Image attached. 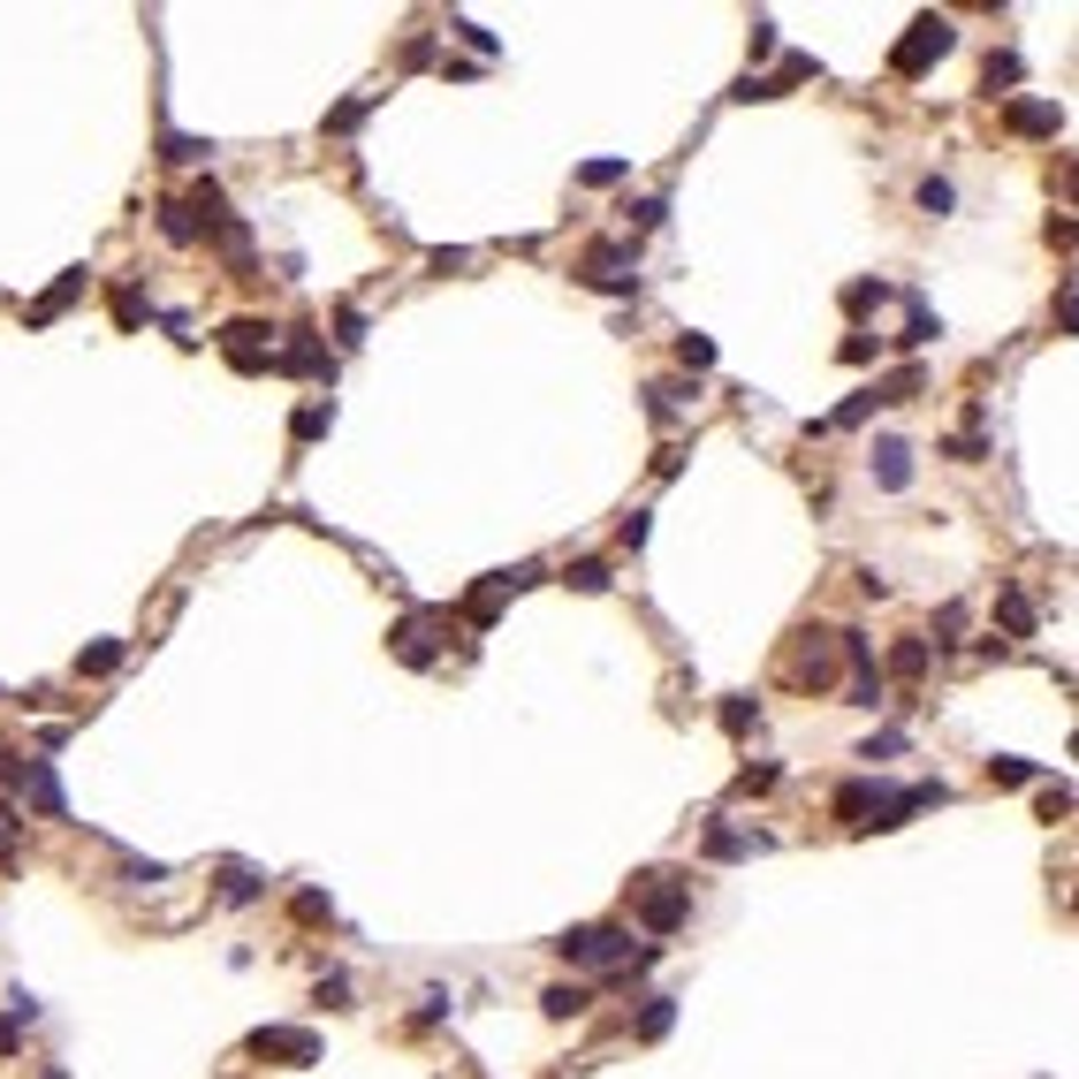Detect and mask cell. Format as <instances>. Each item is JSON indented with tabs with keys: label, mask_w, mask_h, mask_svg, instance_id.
I'll return each instance as SVG.
<instances>
[{
	"label": "cell",
	"mask_w": 1079,
	"mask_h": 1079,
	"mask_svg": "<svg viewBox=\"0 0 1079 1079\" xmlns=\"http://www.w3.org/2000/svg\"><path fill=\"white\" fill-rule=\"evenodd\" d=\"M220 350H228L236 373H266V365H274V327H259V320H228V327H220Z\"/></svg>",
	"instance_id": "4"
},
{
	"label": "cell",
	"mask_w": 1079,
	"mask_h": 1079,
	"mask_svg": "<svg viewBox=\"0 0 1079 1079\" xmlns=\"http://www.w3.org/2000/svg\"><path fill=\"white\" fill-rule=\"evenodd\" d=\"M441 624H449V616H433V608H419V616H403V624H395V631H389V639H395V654H403L411 669H426V661H433V631H441Z\"/></svg>",
	"instance_id": "9"
},
{
	"label": "cell",
	"mask_w": 1079,
	"mask_h": 1079,
	"mask_svg": "<svg viewBox=\"0 0 1079 1079\" xmlns=\"http://www.w3.org/2000/svg\"><path fill=\"white\" fill-rule=\"evenodd\" d=\"M866 814H874V783H844V791H836V821H852V828H866Z\"/></svg>",
	"instance_id": "16"
},
{
	"label": "cell",
	"mask_w": 1079,
	"mask_h": 1079,
	"mask_svg": "<svg viewBox=\"0 0 1079 1079\" xmlns=\"http://www.w3.org/2000/svg\"><path fill=\"white\" fill-rule=\"evenodd\" d=\"M586 282L608 290V297H631V290H639V274H624V252H616V244H594V252H586Z\"/></svg>",
	"instance_id": "10"
},
{
	"label": "cell",
	"mask_w": 1079,
	"mask_h": 1079,
	"mask_svg": "<svg viewBox=\"0 0 1079 1079\" xmlns=\"http://www.w3.org/2000/svg\"><path fill=\"white\" fill-rule=\"evenodd\" d=\"M866 464H874V479H882L890 494H897V487H912V449L897 441V433H890V441H874V457H866Z\"/></svg>",
	"instance_id": "12"
},
{
	"label": "cell",
	"mask_w": 1079,
	"mask_h": 1079,
	"mask_svg": "<svg viewBox=\"0 0 1079 1079\" xmlns=\"http://www.w3.org/2000/svg\"><path fill=\"white\" fill-rule=\"evenodd\" d=\"M8 1049H16V1019H0V1057H8Z\"/></svg>",
	"instance_id": "48"
},
{
	"label": "cell",
	"mask_w": 1079,
	"mask_h": 1079,
	"mask_svg": "<svg viewBox=\"0 0 1079 1079\" xmlns=\"http://www.w3.org/2000/svg\"><path fill=\"white\" fill-rule=\"evenodd\" d=\"M935 335H943V327H935L928 312H912V327H905V335H897V343H905V350H920V343H935Z\"/></svg>",
	"instance_id": "33"
},
{
	"label": "cell",
	"mask_w": 1079,
	"mask_h": 1079,
	"mask_svg": "<svg viewBox=\"0 0 1079 1079\" xmlns=\"http://www.w3.org/2000/svg\"><path fill=\"white\" fill-rule=\"evenodd\" d=\"M252 1057H274V1065H320V1041L304 1027H259L252 1034Z\"/></svg>",
	"instance_id": "8"
},
{
	"label": "cell",
	"mask_w": 1079,
	"mask_h": 1079,
	"mask_svg": "<svg viewBox=\"0 0 1079 1079\" xmlns=\"http://www.w3.org/2000/svg\"><path fill=\"white\" fill-rule=\"evenodd\" d=\"M616 540H624V548H647V510H631V518H624V532H616Z\"/></svg>",
	"instance_id": "43"
},
{
	"label": "cell",
	"mask_w": 1079,
	"mask_h": 1079,
	"mask_svg": "<svg viewBox=\"0 0 1079 1079\" xmlns=\"http://www.w3.org/2000/svg\"><path fill=\"white\" fill-rule=\"evenodd\" d=\"M335 335H343V350H357V343H365V312H357V304H343V320H335Z\"/></svg>",
	"instance_id": "30"
},
{
	"label": "cell",
	"mask_w": 1079,
	"mask_h": 1079,
	"mask_svg": "<svg viewBox=\"0 0 1079 1079\" xmlns=\"http://www.w3.org/2000/svg\"><path fill=\"white\" fill-rule=\"evenodd\" d=\"M570 586H578V594H608V562H601V556L570 562Z\"/></svg>",
	"instance_id": "26"
},
{
	"label": "cell",
	"mask_w": 1079,
	"mask_h": 1079,
	"mask_svg": "<svg viewBox=\"0 0 1079 1079\" xmlns=\"http://www.w3.org/2000/svg\"><path fill=\"white\" fill-rule=\"evenodd\" d=\"M753 723H761V707H753V699H730V707H723V730H753Z\"/></svg>",
	"instance_id": "32"
},
{
	"label": "cell",
	"mask_w": 1079,
	"mask_h": 1079,
	"mask_svg": "<svg viewBox=\"0 0 1079 1079\" xmlns=\"http://www.w3.org/2000/svg\"><path fill=\"white\" fill-rule=\"evenodd\" d=\"M115 661H122V639H99V647H85V654H77V669H85V677H107Z\"/></svg>",
	"instance_id": "24"
},
{
	"label": "cell",
	"mask_w": 1079,
	"mask_h": 1079,
	"mask_svg": "<svg viewBox=\"0 0 1079 1079\" xmlns=\"http://www.w3.org/2000/svg\"><path fill=\"white\" fill-rule=\"evenodd\" d=\"M220 897H228V905H252V897H259V874H252V866H228V874H220Z\"/></svg>",
	"instance_id": "23"
},
{
	"label": "cell",
	"mask_w": 1079,
	"mask_h": 1079,
	"mask_svg": "<svg viewBox=\"0 0 1079 1079\" xmlns=\"http://www.w3.org/2000/svg\"><path fill=\"white\" fill-rule=\"evenodd\" d=\"M85 297V266H69V274H61V282H53V290H46L39 304H31V327H46V320H61V312H69V304Z\"/></svg>",
	"instance_id": "13"
},
{
	"label": "cell",
	"mask_w": 1079,
	"mask_h": 1079,
	"mask_svg": "<svg viewBox=\"0 0 1079 1079\" xmlns=\"http://www.w3.org/2000/svg\"><path fill=\"white\" fill-rule=\"evenodd\" d=\"M920 381H928V373H920V365H905V373H890L882 389H866V395H874V403H912V395H920Z\"/></svg>",
	"instance_id": "21"
},
{
	"label": "cell",
	"mask_w": 1079,
	"mask_h": 1079,
	"mask_svg": "<svg viewBox=\"0 0 1079 1079\" xmlns=\"http://www.w3.org/2000/svg\"><path fill=\"white\" fill-rule=\"evenodd\" d=\"M768 53H776V23L761 16V23H753V61H768Z\"/></svg>",
	"instance_id": "41"
},
{
	"label": "cell",
	"mask_w": 1079,
	"mask_h": 1079,
	"mask_svg": "<svg viewBox=\"0 0 1079 1079\" xmlns=\"http://www.w3.org/2000/svg\"><path fill=\"white\" fill-rule=\"evenodd\" d=\"M685 381H654V389H647V411H654V419H677V411H685Z\"/></svg>",
	"instance_id": "22"
},
{
	"label": "cell",
	"mask_w": 1079,
	"mask_h": 1079,
	"mask_svg": "<svg viewBox=\"0 0 1079 1079\" xmlns=\"http://www.w3.org/2000/svg\"><path fill=\"white\" fill-rule=\"evenodd\" d=\"M297 920H327V890H304V897H297Z\"/></svg>",
	"instance_id": "45"
},
{
	"label": "cell",
	"mask_w": 1079,
	"mask_h": 1079,
	"mask_svg": "<svg viewBox=\"0 0 1079 1079\" xmlns=\"http://www.w3.org/2000/svg\"><path fill=\"white\" fill-rule=\"evenodd\" d=\"M206 153H214L206 137H168V160H183V168H190V160H206Z\"/></svg>",
	"instance_id": "31"
},
{
	"label": "cell",
	"mask_w": 1079,
	"mask_h": 1079,
	"mask_svg": "<svg viewBox=\"0 0 1079 1079\" xmlns=\"http://www.w3.org/2000/svg\"><path fill=\"white\" fill-rule=\"evenodd\" d=\"M866 411H874V395H852V403H844V411H836V419H828V426H860Z\"/></svg>",
	"instance_id": "42"
},
{
	"label": "cell",
	"mask_w": 1079,
	"mask_h": 1079,
	"mask_svg": "<svg viewBox=\"0 0 1079 1079\" xmlns=\"http://www.w3.org/2000/svg\"><path fill=\"white\" fill-rule=\"evenodd\" d=\"M995 85H1019V53H989V91Z\"/></svg>",
	"instance_id": "34"
},
{
	"label": "cell",
	"mask_w": 1079,
	"mask_h": 1079,
	"mask_svg": "<svg viewBox=\"0 0 1079 1079\" xmlns=\"http://www.w3.org/2000/svg\"><path fill=\"white\" fill-rule=\"evenodd\" d=\"M737 791H745V798H761V791H776V768H745V776H737Z\"/></svg>",
	"instance_id": "39"
},
{
	"label": "cell",
	"mask_w": 1079,
	"mask_h": 1079,
	"mask_svg": "<svg viewBox=\"0 0 1079 1079\" xmlns=\"http://www.w3.org/2000/svg\"><path fill=\"white\" fill-rule=\"evenodd\" d=\"M685 912H691V897L669 882V874H647V882H639V920H647V935H677Z\"/></svg>",
	"instance_id": "3"
},
{
	"label": "cell",
	"mask_w": 1079,
	"mask_h": 1079,
	"mask_svg": "<svg viewBox=\"0 0 1079 1079\" xmlns=\"http://www.w3.org/2000/svg\"><path fill=\"white\" fill-rule=\"evenodd\" d=\"M0 783H8V791H23V798H31V806H39L46 821H61V814H69V798H61L53 768H46V761H31V753H0Z\"/></svg>",
	"instance_id": "2"
},
{
	"label": "cell",
	"mask_w": 1079,
	"mask_h": 1079,
	"mask_svg": "<svg viewBox=\"0 0 1079 1079\" xmlns=\"http://www.w3.org/2000/svg\"><path fill=\"white\" fill-rule=\"evenodd\" d=\"M677 357H685V373H707L715 365V343L707 335H677Z\"/></svg>",
	"instance_id": "27"
},
{
	"label": "cell",
	"mask_w": 1079,
	"mask_h": 1079,
	"mask_svg": "<svg viewBox=\"0 0 1079 1079\" xmlns=\"http://www.w3.org/2000/svg\"><path fill=\"white\" fill-rule=\"evenodd\" d=\"M586 183H594V190H601V183H624V160H594V168H586Z\"/></svg>",
	"instance_id": "46"
},
{
	"label": "cell",
	"mask_w": 1079,
	"mask_h": 1079,
	"mask_svg": "<svg viewBox=\"0 0 1079 1079\" xmlns=\"http://www.w3.org/2000/svg\"><path fill=\"white\" fill-rule=\"evenodd\" d=\"M669 1027H677V1003H669V995H647V1011H639V1041H661Z\"/></svg>",
	"instance_id": "19"
},
{
	"label": "cell",
	"mask_w": 1079,
	"mask_h": 1079,
	"mask_svg": "<svg viewBox=\"0 0 1079 1079\" xmlns=\"http://www.w3.org/2000/svg\"><path fill=\"white\" fill-rule=\"evenodd\" d=\"M320 1003H335V1011H350V981H343V973H327V981H320Z\"/></svg>",
	"instance_id": "40"
},
{
	"label": "cell",
	"mask_w": 1079,
	"mask_h": 1079,
	"mask_svg": "<svg viewBox=\"0 0 1079 1079\" xmlns=\"http://www.w3.org/2000/svg\"><path fill=\"white\" fill-rule=\"evenodd\" d=\"M950 46H958V23H950V16H920L905 39H897L890 69H897V77H928V61H943Z\"/></svg>",
	"instance_id": "1"
},
{
	"label": "cell",
	"mask_w": 1079,
	"mask_h": 1079,
	"mask_svg": "<svg viewBox=\"0 0 1079 1079\" xmlns=\"http://www.w3.org/2000/svg\"><path fill=\"white\" fill-rule=\"evenodd\" d=\"M836 654L852 661V707H874V699H882V669H874L866 631H836Z\"/></svg>",
	"instance_id": "7"
},
{
	"label": "cell",
	"mask_w": 1079,
	"mask_h": 1079,
	"mask_svg": "<svg viewBox=\"0 0 1079 1079\" xmlns=\"http://www.w3.org/2000/svg\"><path fill=\"white\" fill-rule=\"evenodd\" d=\"M357 115H365V99H343V107L327 115V130H357Z\"/></svg>",
	"instance_id": "44"
},
{
	"label": "cell",
	"mask_w": 1079,
	"mask_h": 1079,
	"mask_svg": "<svg viewBox=\"0 0 1079 1079\" xmlns=\"http://www.w3.org/2000/svg\"><path fill=\"white\" fill-rule=\"evenodd\" d=\"M312 433H327V403H304L297 411V441H312Z\"/></svg>",
	"instance_id": "36"
},
{
	"label": "cell",
	"mask_w": 1079,
	"mask_h": 1079,
	"mask_svg": "<svg viewBox=\"0 0 1079 1079\" xmlns=\"http://www.w3.org/2000/svg\"><path fill=\"white\" fill-rule=\"evenodd\" d=\"M1011 130L1019 137H1057L1065 130V107H1057V99H1011Z\"/></svg>",
	"instance_id": "11"
},
{
	"label": "cell",
	"mask_w": 1079,
	"mask_h": 1079,
	"mask_svg": "<svg viewBox=\"0 0 1079 1079\" xmlns=\"http://www.w3.org/2000/svg\"><path fill=\"white\" fill-rule=\"evenodd\" d=\"M707 860H745V836L737 828H707Z\"/></svg>",
	"instance_id": "29"
},
{
	"label": "cell",
	"mask_w": 1079,
	"mask_h": 1079,
	"mask_svg": "<svg viewBox=\"0 0 1079 1079\" xmlns=\"http://www.w3.org/2000/svg\"><path fill=\"white\" fill-rule=\"evenodd\" d=\"M274 373H335V365H327V350L312 343V335H290V350H282V357H274Z\"/></svg>",
	"instance_id": "14"
},
{
	"label": "cell",
	"mask_w": 1079,
	"mask_h": 1079,
	"mask_svg": "<svg viewBox=\"0 0 1079 1079\" xmlns=\"http://www.w3.org/2000/svg\"><path fill=\"white\" fill-rule=\"evenodd\" d=\"M836 677V631H798V654H791V685H828Z\"/></svg>",
	"instance_id": "6"
},
{
	"label": "cell",
	"mask_w": 1079,
	"mask_h": 1079,
	"mask_svg": "<svg viewBox=\"0 0 1079 1079\" xmlns=\"http://www.w3.org/2000/svg\"><path fill=\"white\" fill-rule=\"evenodd\" d=\"M661 220H669L661 198H639V206H631V228H661Z\"/></svg>",
	"instance_id": "37"
},
{
	"label": "cell",
	"mask_w": 1079,
	"mask_h": 1079,
	"mask_svg": "<svg viewBox=\"0 0 1079 1079\" xmlns=\"http://www.w3.org/2000/svg\"><path fill=\"white\" fill-rule=\"evenodd\" d=\"M556 950L570 965H616V958H631V935L624 928H570Z\"/></svg>",
	"instance_id": "5"
},
{
	"label": "cell",
	"mask_w": 1079,
	"mask_h": 1079,
	"mask_svg": "<svg viewBox=\"0 0 1079 1079\" xmlns=\"http://www.w3.org/2000/svg\"><path fill=\"white\" fill-rule=\"evenodd\" d=\"M540 1003H548V1019H578V1011L594 1003V989H578V981H556V989L540 995Z\"/></svg>",
	"instance_id": "17"
},
{
	"label": "cell",
	"mask_w": 1079,
	"mask_h": 1079,
	"mask_svg": "<svg viewBox=\"0 0 1079 1079\" xmlns=\"http://www.w3.org/2000/svg\"><path fill=\"white\" fill-rule=\"evenodd\" d=\"M935 631H943V639H935V647H958V631H965V608L950 601V608H943V616H935Z\"/></svg>",
	"instance_id": "35"
},
{
	"label": "cell",
	"mask_w": 1079,
	"mask_h": 1079,
	"mask_svg": "<svg viewBox=\"0 0 1079 1079\" xmlns=\"http://www.w3.org/2000/svg\"><path fill=\"white\" fill-rule=\"evenodd\" d=\"M989 776H995V783H1034V761H1019V753H995Z\"/></svg>",
	"instance_id": "28"
},
{
	"label": "cell",
	"mask_w": 1079,
	"mask_h": 1079,
	"mask_svg": "<svg viewBox=\"0 0 1079 1079\" xmlns=\"http://www.w3.org/2000/svg\"><path fill=\"white\" fill-rule=\"evenodd\" d=\"M0 860H16V814L0 806Z\"/></svg>",
	"instance_id": "47"
},
{
	"label": "cell",
	"mask_w": 1079,
	"mask_h": 1079,
	"mask_svg": "<svg viewBox=\"0 0 1079 1079\" xmlns=\"http://www.w3.org/2000/svg\"><path fill=\"white\" fill-rule=\"evenodd\" d=\"M950 206H958V190H950L943 175H928V183H920V214H935V220H943Z\"/></svg>",
	"instance_id": "25"
},
{
	"label": "cell",
	"mask_w": 1079,
	"mask_h": 1079,
	"mask_svg": "<svg viewBox=\"0 0 1079 1079\" xmlns=\"http://www.w3.org/2000/svg\"><path fill=\"white\" fill-rule=\"evenodd\" d=\"M882 297H890L882 282H852V290H844V304H852V312H866V304H882Z\"/></svg>",
	"instance_id": "38"
},
{
	"label": "cell",
	"mask_w": 1079,
	"mask_h": 1079,
	"mask_svg": "<svg viewBox=\"0 0 1079 1079\" xmlns=\"http://www.w3.org/2000/svg\"><path fill=\"white\" fill-rule=\"evenodd\" d=\"M890 669H897V677H928V639H897V647H890Z\"/></svg>",
	"instance_id": "20"
},
{
	"label": "cell",
	"mask_w": 1079,
	"mask_h": 1079,
	"mask_svg": "<svg viewBox=\"0 0 1079 1079\" xmlns=\"http://www.w3.org/2000/svg\"><path fill=\"white\" fill-rule=\"evenodd\" d=\"M995 616H1003V631H1011V639H1034V601H1027V594H1003V601H995Z\"/></svg>",
	"instance_id": "18"
},
{
	"label": "cell",
	"mask_w": 1079,
	"mask_h": 1079,
	"mask_svg": "<svg viewBox=\"0 0 1079 1079\" xmlns=\"http://www.w3.org/2000/svg\"><path fill=\"white\" fill-rule=\"evenodd\" d=\"M160 236H168V244H198L206 228H198V214H190L183 198H168V206H160Z\"/></svg>",
	"instance_id": "15"
}]
</instances>
